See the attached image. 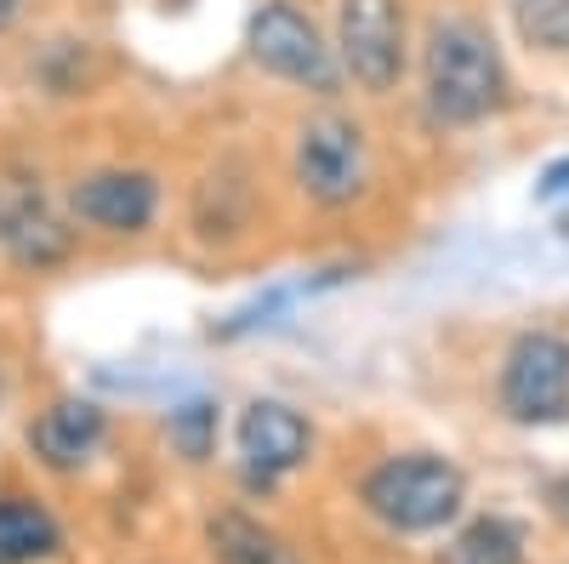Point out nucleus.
Wrapping results in <instances>:
<instances>
[{"instance_id":"obj_1","label":"nucleus","mask_w":569,"mask_h":564,"mask_svg":"<svg viewBox=\"0 0 569 564\" xmlns=\"http://www.w3.org/2000/svg\"><path fill=\"white\" fill-rule=\"evenodd\" d=\"M427 115L439 126H479L507 103V69L472 18H439L421 52Z\"/></svg>"},{"instance_id":"obj_2","label":"nucleus","mask_w":569,"mask_h":564,"mask_svg":"<svg viewBox=\"0 0 569 564\" xmlns=\"http://www.w3.org/2000/svg\"><path fill=\"white\" fill-rule=\"evenodd\" d=\"M467 502V479L461 467L445 462V456H393L382 462L376 474L365 479V507L376 513L382 525L405 531V536H421V531H439L450 525Z\"/></svg>"},{"instance_id":"obj_3","label":"nucleus","mask_w":569,"mask_h":564,"mask_svg":"<svg viewBox=\"0 0 569 564\" xmlns=\"http://www.w3.org/2000/svg\"><path fill=\"white\" fill-rule=\"evenodd\" d=\"M251 58L279 75V80H291V86H308L319 91V98H330V91L342 86V58L325 46L319 23L291 7V0H268V7L251 18Z\"/></svg>"},{"instance_id":"obj_4","label":"nucleus","mask_w":569,"mask_h":564,"mask_svg":"<svg viewBox=\"0 0 569 564\" xmlns=\"http://www.w3.org/2000/svg\"><path fill=\"white\" fill-rule=\"evenodd\" d=\"M501 410L525 428L569 416V343L558 332H525L501 365Z\"/></svg>"},{"instance_id":"obj_5","label":"nucleus","mask_w":569,"mask_h":564,"mask_svg":"<svg viewBox=\"0 0 569 564\" xmlns=\"http://www.w3.org/2000/svg\"><path fill=\"white\" fill-rule=\"evenodd\" d=\"M337 58L370 98H388L405 75V7L399 0H342Z\"/></svg>"},{"instance_id":"obj_6","label":"nucleus","mask_w":569,"mask_h":564,"mask_svg":"<svg viewBox=\"0 0 569 564\" xmlns=\"http://www.w3.org/2000/svg\"><path fill=\"white\" fill-rule=\"evenodd\" d=\"M297 182L302 195L319 206H353L370 182V160H365V131L342 115H319L302 126L297 144Z\"/></svg>"},{"instance_id":"obj_7","label":"nucleus","mask_w":569,"mask_h":564,"mask_svg":"<svg viewBox=\"0 0 569 564\" xmlns=\"http://www.w3.org/2000/svg\"><path fill=\"white\" fill-rule=\"evenodd\" d=\"M308 445H313L308 422L291 405H279V399H257L240 416V456H246L251 485H273V479L291 474V467H302Z\"/></svg>"},{"instance_id":"obj_8","label":"nucleus","mask_w":569,"mask_h":564,"mask_svg":"<svg viewBox=\"0 0 569 564\" xmlns=\"http://www.w3.org/2000/svg\"><path fill=\"white\" fill-rule=\"evenodd\" d=\"M69 228L58 222V211L46 206V195L34 182H0V251L29 263V268H52L69 257Z\"/></svg>"},{"instance_id":"obj_9","label":"nucleus","mask_w":569,"mask_h":564,"mask_svg":"<svg viewBox=\"0 0 569 564\" xmlns=\"http://www.w3.org/2000/svg\"><path fill=\"white\" fill-rule=\"evenodd\" d=\"M154 206H160V188L149 171H91L69 188V211L91 228H109V234L149 228Z\"/></svg>"},{"instance_id":"obj_10","label":"nucleus","mask_w":569,"mask_h":564,"mask_svg":"<svg viewBox=\"0 0 569 564\" xmlns=\"http://www.w3.org/2000/svg\"><path fill=\"white\" fill-rule=\"evenodd\" d=\"M29 445L46 467H80L103 445V410L86 405V399H63L29 428Z\"/></svg>"},{"instance_id":"obj_11","label":"nucleus","mask_w":569,"mask_h":564,"mask_svg":"<svg viewBox=\"0 0 569 564\" xmlns=\"http://www.w3.org/2000/svg\"><path fill=\"white\" fill-rule=\"evenodd\" d=\"M211 553H217V564H302L297 547H284V536H273L268 525L246 520V513H217Z\"/></svg>"},{"instance_id":"obj_12","label":"nucleus","mask_w":569,"mask_h":564,"mask_svg":"<svg viewBox=\"0 0 569 564\" xmlns=\"http://www.w3.org/2000/svg\"><path fill=\"white\" fill-rule=\"evenodd\" d=\"M52 547H58L52 513L23 496H0V564H34Z\"/></svg>"},{"instance_id":"obj_13","label":"nucleus","mask_w":569,"mask_h":564,"mask_svg":"<svg viewBox=\"0 0 569 564\" xmlns=\"http://www.w3.org/2000/svg\"><path fill=\"white\" fill-rule=\"evenodd\" d=\"M445 564H525V536L507 520H479L450 542Z\"/></svg>"},{"instance_id":"obj_14","label":"nucleus","mask_w":569,"mask_h":564,"mask_svg":"<svg viewBox=\"0 0 569 564\" xmlns=\"http://www.w3.org/2000/svg\"><path fill=\"white\" fill-rule=\"evenodd\" d=\"M512 7V29L525 34V46L541 52H569V0H507Z\"/></svg>"},{"instance_id":"obj_15","label":"nucleus","mask_w":569,"mask_h":564,"mask_svg":"<svg viewBox=\"0 0 569 564\" xmlns=\"http://www.w3.org/2000/svg\"><path fill=\"white\" fill-rule=\"evenodd\" d=\"M171 445H177L188 462H206L211 445H217V405L194 399V405L171 410Z\"/></svg>"},{"instance_id":"obj_16","label":"nucleus","mask_w":569,"mask_h":564,"mask_svg":"<svg viewBox=\"0 0 569 564\" xmlns=\"http://www.w3.org/2000/svg\"><path fill=\"white\" fill-rule=\"evenodd\" d=\"M18 12H23V0H0V34L18 23Z\"/></svg>"}]
</instances>
